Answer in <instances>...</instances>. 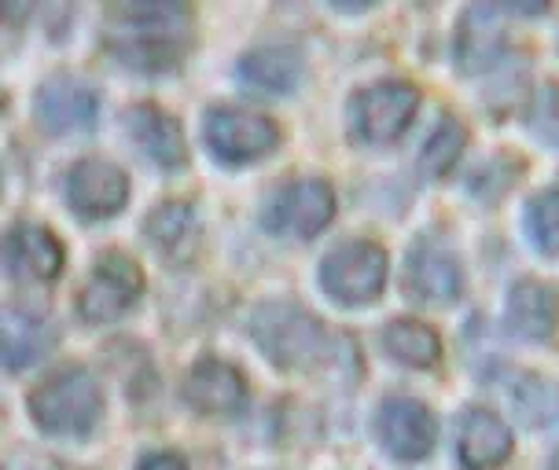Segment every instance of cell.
<instances>
[{
  "instance_id": "6da1fadb",
  "label": "cell",
  "mask_w": 559,
  "mask_h": 470,
  "mask_svg": "<svg viewBox=\"0 0 559 470\" xmlns=\"http://www.w3.org/2000/svg\"><path fill=\"white\" fill-rule=\"evenodd\" d=\"M192 37V12L185 4H118L107 23V45L126 63L163 70L177 63Z\"/></svg>"
},
{
  "instance_id": "7a4b0ae2",
  "label": "cell",
  "mask_w": 559,
  "mask_h": 470,
  "mask_svg": "<svg viewBox=\"0 0 559 470\" xmlns=\"http://www.w3.org/2000/svg\"><path fill=\"white\" fill-rule=\"evenodd\" d=\"M251 335L280 367H317L328 357V332L321 320L287 302L258 305L251 316Z\"/></svg>"
},
{
  "instance_id": "3957f363",
  "label": "cell",
  "mask_w": 559,
  "mask_h": 470,
  "mask_svg": "<svg viewBox=\"0 0 559 470\" xmlns=\"http://www.w3.org/2000/svg\"><path fill=\"white\" fill-rule=\"evenodd\" d=\"M99 412H104V394H99V383L85 367H63L29 394V415L48 434L82 437L96 426Z\"/></svg>"
},
{
  "instance_id": "277c9868",
  "label": "cell",
  "mask_w": 559,
  "mask_h": 470,
  "mask_svg": "<svg viewBox=\"0 0 559 470\" xmlns=\"http://www.w3.org/2000/svg\"><path fill=\"white\" fill-rule=\"evenodd\" d=\"M321 284L328 287V294L343 305L372 302L386 284V250L368 243V239L335 246L332 254L324 257Z\"/></svg>"
},
{
  "instance_id": "5b68a950",
  "label": "cell",
  "mask_w": 559,
  "mask_h": 470,
  "mask_svg": "<svg viewBox=\"0 0 559 470\" xmlns=\"http://www.w3.org/2000/svg\"><path fill=\"white\" fill-rule=\"evenodd\" d=\"M203 129L206 144L225 162H254L280 144V129L273 118L247 111V107H210Z\"/></svg>"
},
{
  "instance_id": "8992f818",
  "label": "cell",
  "mask_w": 559,
  "mask_h": 470,
  "mask_svg": "<svg viewBox=\"0 0 559 470\" xmlns=\"http://www.w3.org/2000/svg\"><path fill=\"white\" fill-rule=\"evenodd\" d=\"M419 107V93L408 82H376L349 104L354 129L365 144H391L408 129Z\"/></svg>"
},
{
  "instance_id": "52a82bcc",
  "label": "cell",
  "mask_w": 559,
  "mask_h": 470,
  "mask_svg": "<svg viewBox=\"0 0 559 470\" xmlns=\"http://www.w3.org/2000/svg\"><path fill=\"white\" fill-rule=\"evenodd\" d=\"M140 287H144V276H140L133 257L111 250V254L99 257L88 284L82 287L78 309H82V316L93 320V324H111V320H118L136 302Z\"/></svg>"
},
{
  "instance_id": "ba28073f",
  "label": "cell",
  "mask_w": 559,
  "mask_h": 470,
  "mask_svg": "<svg viewBox=\"0 0 559 470\" xmlns=\"http://www.w3.org/2000/svg\"><path fill=\"white\" fill-rule=\"evenodd\" d=\"M335 214V195L324 180H287L284 188L273 195L269 203L265 221L276 236H295V239H309L332 221Z\"/></svg>"
},
{
  "instance_id": "9c48e42d",
  "label": "cell",
  "mask_w": 559,
  "mask_h": 470,
  "mask_svg": "<svg viewBox=\"0 0 559 470\" xmlns=\"http://www.w3.org/2000/svg\"><path fill=\"white\" fill-rule=\"evenodd\" d=\"M129 195V177L107 158H82L67 173V198L82 217H111Z\"/></svg>"
},
{
  "instance_id": "30bf717a",
  "label": "cell",
  "mask_w": 559,
  "mask_h": 470,
  "mask_svg": "<svg viewBox=\"0 0 559 470\" xmlns=\"http://www.w3.org/2000/svg\"><path fill=\"white\" fill-rule=\"evenodd\" d=\"M185 401L203 415H236L247 405V383L239 367L217 357H203L185 378Z\"/></svg>"
},
{
  "instance_id": "8fae6325",
  "label": "cell",
  "mask_w": 559,
  "mask_h": 470,
  "mask_svg": "<svg viewBox=\"0 0 559 470\" xmlns=\"http://www.w3.org/2000/svg\"><path fill=\"white\" fill-rule=\"evenodd\" d=\"M4 265L26 284H48L63 268V246L45 225L19 221L4 239Z\"/></svg>"
},
{
  "instance_id": "7c38bea8",
  "label": "cell",
  "mask_w": 559,
  "mask_h": 470,
  "mask_svg": "<svg viewBox=\"0 0 559 470\" xmlns=\"http://www.w3.org/2000/svg\"><path fill=\"white\" fill-rule=\"evenodd\" d=\"M376 430L383 437L386 453H394L397 459H419L431 453L435 445V419L416 397H391V401H383Z\"/></svg>"
},
{
  "instance_id": "4fadbf2b",
  "label": "cell",
  "mask_w": 559,
  "mask_h": 470,
  "mask_svg": "<svg viewBox=\"0 0 559 470\" xmlns=\"http://www.w3.org/2000/svg\"><path fill=\"white\" fill-rule=\"evenodd\" d=\"M96 107H99L96 88L74 74L48 77L41 93H37V115H41L45 129H52V133L85 129L96 118Z\"/></svg>"
},
{
  "instance_id": "5bb4252c",
  "label": "cell",
  "mask_w": 559,
  "mask_h": 470,
  "mask_svg": "<svg viewBox=\"0 0 559 470\" xmlns=\"http://www.w3.org/2000/svg\"><path fill=\"white\" fill-rule=\"evenodd\" d=\"M408 291L424 302H453L461 294V265H456L453 250H445L438 239H419L408 250V273H405Z\"/></svg>"
},
{
  "instance_id": "9a60e30c",
  "label": "cell",
  "mask_w": 559,
  "mask_h": 470,
  "mask_svg": "<svg viewBox=\"0 0 559 470\" xmlns=\"http://www.w3.org/2000/svg\"><path fill=\"white\" fill-rule=\"evenodd\" d=\"M456 453L467 470H493L512 456V434H508L504 419H497L486 408H472L461 419V434H456Z\"/></svg>"
},
{
  "instance_id": "2e32d148",
  "label": "cell",
  "mask_w": 559,
  "mask_h": 470,
  "mask_svg": "<svg viewBox=\"0 0 559 470\" xmlns=\"http://www.w3.org/2000/svg\"><path fill=\"white\" fill-rule=\"evenodd\" d=\"M508 324L531 342H548L559 332V294L542 279H519L508 298Z\"/></svg>"
},
{
  "instance_id": "e0dca14e",
  "label": "cell",
  "mask_w": 559,
  "mask_h": 470,
  "mask_svg": "<svg viewBox=\"0 0 559 470\" xmlns=\"http://www.w3.org/2000/svg\"><path fill=\"white\" fill-rule=\"evenodd\" d=\"M129 133L158 166H181L185 162V133L177 118L155 104H136L129 111Z\"/></svg>"
},
{
  "instance_id": "ac0fdd59",
  "label": "cell",
  "mask_w": 559,
  "mask_h": 470,
  "mask_svg": "<svg viewBox=\"0 0 559 470\" xmlns=\"http://www.w3.org/2000/svg\"><path fill=\"white\" fill-rule=\"evenodd\" d=\"M52 349V324L45 316H34L26 309H8L4 313V364L12 372L37 364Z\"/></svg>"
},
{
  "instance_id": "d6986e66",
  "label": "cell",
  "mask_w": 559,
  "mask_h": 470,
  "mask_svg": "<svg viewBox=\"0 0 559 470\" xmlns=\"http://www.w3.org/2000/svg\"><path fill=\"white\" fill-rule=\"evenodd\" d=\"M147 236L169 262H188L199 246V221L188 203H163L147 217Z\"/></svg>"
},
{
  "instance_id": "ffe728a7",
  "label": "cell",
  "mask_w": 559,
  "mask_h": 470,
  "mask_svg": "<svg viewBox=\"0 0 559 470\" xmlns=\"http://www.w3.org/2000/svg\"><path fill=\"white\" fill-rule=\"evenodd\" d=\"M239 74L258 88H269V93H287L298 82V74H302V59H298L295 48L284 45L254 48V52L243 56Z\"/></svg>"
},
{
  "instance_id": "44dd1931",
  "label": "cell",
  "mask_w": 559,
  "mask_h": 470,
  "mask_svg": "<svg viewBox=\"0 0 559 470\" xmlns=\"http://www.w3.org/2000/svg\"><path fill=\"white\" fill-rule=\"evenodd\" d=\"M383 346L408 367H435L438 357H442V342L424 320H394L383 335Z\"/></svg>"
},
{
  "instance_id": "7402d4cb",
  "label": "cell",
  "mask_w": 559,
  "mask_h": 470,
  "mask_svg": "<svg viewBox=\"0 0 559 470\" xmlns=\"http://www.w3.org/2000/svg\"><path fill=\"white\" fill-rule=\"evenodd\" d=\"M504 45L501 23H497V8H472L461 34V67L464 70H483L493 63L497 52Z\"/></svg>"
},
{
  "instance_id": "603a6c76",
  "label": "cell",
  "mask_w": 559,
  "mask_h": 470,
  "mask_svg": "<svg viewBox=\"0 0 559 470\" xmlns=\"http://www.w3.org/2000/svg\"><path fill=\"white\" fill-rule=\"evenodd\" d=\"M464 140H467L464 125L456 122V118H442L435 133L427 136L424 155H419V166H424L431 177L449 173V169H453V162H456V158H461V152H464Z\"/></svg>"
},
{
  "instance_id": "cb8c5ba5",
  "label": "cell",
  "mask_w": 559,
  "mask_h": 470,
  "mask_svg": "<svg viewBox=\"0 0 559 470\" xmlns=\"http://www.w3.org/2000/svg\"><path fill=\"white\" fill-rule=\"evenodd\" d=\"M526 225H531L534 243L542 246L545 254H559V188L534 198L531 214H526Z\"/></svg>"
},
{
  "instance_id": "d4e9b609",
  "label": "cell",
  "mask_w": 559,
  "mask_h": 470,
  "mask_svg": "<svg viewBox=\"0 0 559 470\" xmlns=\"http://www.w3.org/2000/svg\"><path fill=\"white\" fill-rule=\"evenodd\" d=\"M140 470H188V463L177 453H152L140 459Z\"/></svg>"
},
{
  "instance_id": "484cf974",
  "label": "cell",
  "mask_w": 559,
  "mask_h": 470,
  "mask_svg": "<svg viewBox=\"0 0 559 470\" xmlns=\"http://www.w3.org/2000/svg\"><path fill=\"white\" fill-rule=\"evenodd\" d=\"M552 467H556V470H559V456H556V463H552Z\"/></svg>"
}]
</instances>
